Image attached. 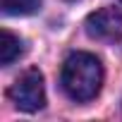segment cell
Returning <instances> with one entry per match:
<instances>
[{"label": "cell", "mask_w": 122, "mask_h": 122, "mask_svg": "<svg viewBox=\"0 0 122 122\" xmlns=\"http://www.w3.org/2000/svg\"><path fill=\"white\" fill-rule=\"evenodd\" d=\"M103 65L101 60L91 53H72L65 65H62V74H60V84L62 91L79 103H86L91 98H96L101 93L103 86Z\"/></svg>", "instance_id": "1"}, {"label": "cell", "mask_w": 122, "mask_h": 122, "mask_svg": "<svg viewBox=\"0 0 122 122\" xmlns=\"http://www.w3.org/2000/svg\"><path fill=\"white\" fill-rule=\"evenodd\" d=\"M10 101L24 110V112H36L46 105V84H43V74L38 70H26L24 74H19L15 79V84L7 91Z\"/></svg>", "instance_id": "2"}, {"label": "cell", "mask_w": 122, "mask_h": 122, "mask_svg": "<svg viewBox=\"0 0 122 122\" xmlns=\"http://www.w3.org/2000/svg\"><path fill=\"white\" fill-rule=\"evenodd\" d=\"M86 34L98 41H120L122 38V10L103 7L86 17Z\"/></svg>", "instance_id": "3"}, {"label": "cell", "mask_w": 122, "mask_h": 122, "mask_svg": "<svg viewBox=\"0 0 122 122\" xmlns=\"http://www.w3.org/2000/svg\"><path fill=\"white\" fill-rule=\"evenodd\" d=\"M22 53H24V43H22V38L15 36L12 31L3 29V36H0V65H3V67L12 65L15 60L22 57Z\"/></svg>", "instance_id": "4"}, {"label": "cell", "mask_w": 122, "mask_h": 122, "mask_svg": "<svg viewBox=\"0 0 122 122\" xmlns=\"http://www.w3.org/2000/svg\"><path fill=\"white\" fill-rule=\"evenodd\" d=\"M38 5H41V0H3V12L22 17V15H34Z\"/></svg>", "instance_id": "5"}, {"label": "cell", "mask_w": 122, "mask_h": 122, "mask_svg": "<svg viewBox=\"0 0 122 122\" xmlns=\"http://www.w3.org/2000/svg\"><path fill=\"white\" fill-rule=\"evenodd\" d=\"M120 3H122V0H120Z\"/></svg>", "instance_id": "6"}]
</instances>
